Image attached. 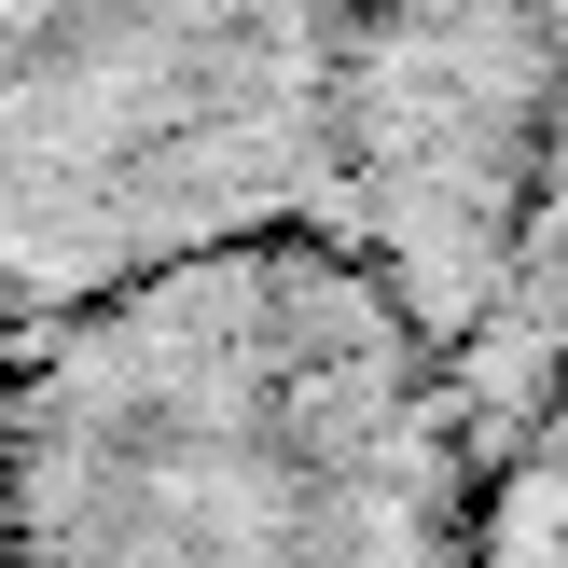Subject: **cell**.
Instances as JSON below:
<instances>
[{
	"instance_id": "6da1fadb",
	"label": "cell",
	"mask_w": 568,
	"mask_h": 568,
	"mask_svg": "<svg viewBox=\"0 0 568 568\" xmlns=\"http://www.w3.org/2000/svg\"><path fill=\"white\" fill-rule=\"evenodd\" d=\"M0 568H555V444L471 458L305 222L0 320Z\"/></svg>"
},
{
	"instance_id": "7a4b0ae2",
	"label": "cell",
	"mask_w": 568,
	"mask_h": 568,
	"mask_svg": "<svg viewBox=\"0 0 568 568\" xmlns=\"http://www.w3.org/2000/svg\"><path fill=\"white\" fill-rule=\"evenodd\" d=\"M471 458L555 444V0H320V222Z\"/></svg>"
},
{
	"instance_id": "3957f363",
	"label": "cell",
	"mask_w": 568,
	"mask_h": 568,
	"mask_svg": "<svg viewBox=\"0 0 568 568\" xmlns=\"http://www.w3.org/2000/svg\"><path fill=\"white\" fill-rule=\"evenodd\" d=\"M320 222V0H0V320Z\"/></svg>"
}]
</instances>
